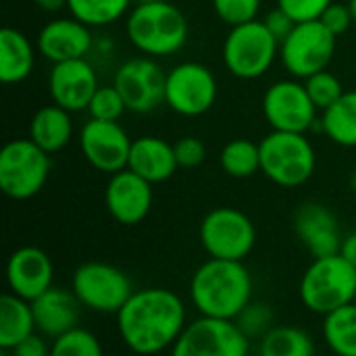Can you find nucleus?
Instances as JSON below:
<instances>
[{"instance_id": "nucleus-26", "label": "nucleus", "mask_w": 356, "mask_h": 356, "mask_svg": "<svg viewBox=\"0 0 356 356\" xmlns=\"http://www.w3.org/2000/svg\"><path fill=\"white\" fill-rule=\"evenodd\" d=\"M321 129L338 146L356 148V90L344 92L330 108L323 111Z\"/></svg>"}, {"instance_id": "nucleus-17", "label": "nucleus", "mask_w": 356, "mask_h": 356, "mask_svg": "<svg viewBox=\"0 0 356 356\" xmlns=\"http://www.w3.org/2000/svg\"><path fill=\"white\" fill-rule=\"evenodd\" d=\"M152 184L131 169L113 173L104 190L106 211L121 225L142 223L152 209Z\"/></svg>"}, {"instance_id": "nucleus-14", "label": "nucleus", "mask_w": 356, "mask_h": 356, "mask_svg": "<svg viewBox=\"0 0 356 356\" xmlns=\"http://www.w3.org/2000/svg\"><path fill=\"white\" fill-rule=\"evenodd\" d=\"M317 111L300 79H280L263 94V115L273 131L307 134L317 123Z\"/></svg>"}, {"instance_id": "nucleus-16", "label": "nucleus", "mask_w": 356, "mask_h": 356, "mask_svg": "<svg viewBox=\"0 0 356 356\" xmlns=\"http://www.w3.org/2000/svg\"><path fill=\"white\" fill-rule=\"evenodd\" d=\"M100 88L96 69L88 58L54 63L48 73V92L54 104L69 113L88 111V104Z\"/></svg>"}, {"instance_id": "nucleus-21", "label": "nucleus", "mask_w": 356, "mask_h": 356, "mask_svg": "<svg viewBox=\"0 0 356 356\" xmlns=\"http://www.w3.org/2000/svg\"><path fill=\"white\" fill-rule=\"evenodd\" d=\"M81 309L83 307L79 305L73 290L58 286H52L42 296L31 300L35 330L50 340H56L58 336L79 327Z\"/></svg>"}, {"instance_id": "nucleus-15", "label": "nucleus", "mask_w": 356, "mask_h": 356, "mask_svg": "<svg viewBox=\"0 0 356 356\" xmlns=\"http://www.w3.org/2000/svg\"><path fill=\"white\" fill-rule=\"evenodd\" d=\"M134 140L119 121L90 119L79 131V148L83 159L100 173H119L127 169Z\"/></svg>"}, {"instance_id": "nucleus-38", "label": "nucleus", "mask_w": 356, "mask_h": 356, "mask_svg": "<svg viewBox=\"0 0 356 356\" xmlns=\"http://www.w3.org/2000/svg\"><path fill=\"white\" fill-rule=\"evenodd\" d=\"M319 21H321L336 38L344 35V33L350 29V25L355 23L348 4H342V2H332V4L327 6V10L321 15Z\"/></svg>"}, {"instance_id": "nucleus-24", "label": "nucleus", "mask_w": 356, "mask_h": 356, "mask_svg": "<svg viewBox=\"0 0 356 356\" xmlns=\"http://www.w3.org/2000/svg\"><path fill=\"white\" fill-rule=\"evenodd\" d=\"M35 46L17 27L0 31V81L15 86L25 81L35 67Z\"/></svg>"}, {"instance_id": "nucleus-11", "label": "nucleus", "mask_w": 356, "mask_h": 356, "mask_svg": "<svg viewBox=\"0 0 356 356\" xmlns=\"http://www.w3.org/2000/svg\"><path fill=\"white\" fill-rule=\"evenodd\" d=\"M250 338L236 321L198 317L186 325L169 356H248Z\"/></svg>"}, {"instance_id": "nucleus-4", "label": "nucleus", "mask_w": 356, "mask_h": 356, "mask_svg": "<svg viewBox=\"0 0 356 356\" xmlns=\"http://www.w3.org/2000/svg\"><path fill=\"white\" fill-rule=\"evenodd\" d=\"M356 292V267L340 252L313 259L298 284L302 305L317 315H330L353 305Z\"/></svg>"}, {"instance_id": "nucleus-42", "label": "nucleus", "mask_w": 356, "mask_h": 356, "mask_svg": "<svg viewBox=\"0 0 356 356\" xmlns=\"http://www.w3.org/2000/svg\"><path fill=\"white\" fill-rule=\"evenodd\" d=\"M44 13H58L67 8V0H33Z\"/></svg>"}, {"instance_id": "nucleus-8", "label": "nucleus", "mask_w": 356, "mask_h": 356, "mask_svg": "<svg viewBox=\"0 0 356 356\" xmlns=\"http://www.w3.org/2000/svg\"><path fill=\"white\" fill-rule=\"evenodd\" d=\"M71 290L83 309L102 315H117L136 292L123 269L100 261L79 265L71 277Z\"/></svg>"}, {"instance_id": "nucleus-45", "label": "nucleus", "mask_w": 356, "mask_h": 356, "mask_svg": "<svg viewBox=\"0 0 356 356\" xmlns=\"http://www.w3.org/2000/svg\"><path fill=\"white\" fill-rule=\"evenodd\" d=\"M353 305H356V292H355V300H353Z\"/></svg>"}, {"instance_id": "nucleus-39", "label": "nucleus", "mask_w": 356, "mask_h": 356, "mask_svg": "<svg viewBox=\"0 0 356 356\" xmlns=\"http://www.w3.org/2000/svg\"><path fill=\"white\" fill-rule=\"evenodd\" d=\"M263 23H265L267 29L277 38L280 44H282V42L292 33V29L296 27V21H294L288 13H284L280 6H275L273 10H269V13L263 17Z\"/></svg>"}, {"instance_id": "nucleus-27", "label": "nucleus", "mask_w": 356, "mask_h": 356, "mask_svg": "<svg viewBox=\"0 0 356 356\" xmlns=\"http://www.w3.org/2000/svg\"><path fill=\"white\" fill-rule=\"evenodd\" d=\"M259 356H315V340L296 325H273L259 340Z\"/></svg>"}, {"instance_id": "nucleus-43", "label": "nucleus", "mask_w": 356, "mask_h": 356, "mask_svg": "<svg viewBox=\"0 0 356 356\" xmlns=\"http://www.w3.org/2000/svg\"><path fill=\"white\" fill-rule=\"evenodd\" d=\"M348 8H350V15H353L356 23V0H348Z\"/></svg>"}, {"instance_id": "nucleus-19", "label": "nucleus", "mask_w": 356, "mask_h": 356, "mask_svg": "<svg viewBox=\"0 0 356 356\" xmlns=\"http://www.w3.org/2000/svg\"><path fill=\"white\" fill-rule=\"evenodd\" d=\"M54 265L52 259L35 246L17 248L6 261V286L8 292L23 298L35 300L54 284Z\"/></svg>"}, {"instance_id": "nucleus-3", "label": "nucleus", "mask_w": 356, "mask_h": 356, "mask_svg": "<svg viewBox=\"0 0 356 356\" xmlns=\"http://www.w3.org/2000/svg\"><path fill=\"white\" fill-rule=\"evenodd\" d=\"M125 35L140 54L163 58L186 46L190 25L179 6L169 0H154L134 4L125 17Z\"/></svg>"}, {"instance_id": "nucleus-9", "label": "nucleus", "mask_w": 356, "mask_h": 356, "mask_svg": "<svg viewBox=\"0 0 356 356\" xmlns=\"http://www.w3.org/2000/svg\"><path fill=\"white\" fill-rule=\"evenodd\" d=\"M198 236L207 254L223 261H244L257 244L252 219L244 211L232 207L209 211L200 221Z\"/></svg>"}, {"instance_id": "nucleus-23", "label": "nucleus", "mask_w": 356, "mask_h": 356, "mask_svg": "<svg viewBox=\"0 0 356 356\" xmlns=\"http://www.w3.org/2000/svg\"><path fill=\"white\" fill-rule=\"evenodd\" d=\"M73 134H75V127H73L71 113L54 102L38 108L27 129V138L35 142L50 156L67 148V144L73 140Z\"/></svg>"}, {"instance_id": "nucleus-1", "label": "nucleus", "mask_w": 356, "mask_h": 356, "mask_svg": "<svg viewBox=\"0 0 356 356\" xmlns=\"http://www.w3.org/2000/svg\"><path fill=\"white\" fill-rule=\"evenodd\" d=\"M188 325L181 296L167 288L136 290L117 313V332L127 350L154 356L171 350Z\"/></svg>"}, {"instance_id": "nucleus-22", "label": "nucleus", "mask_w": 356, "mask_h": 356, "mask_svg": "<svg viewBox=\"0 0 356 356\" xmlns=\"http://www.w3.org/2000/svg\"><path fill=\"white\" fill-rule=\"evenodd\" d=\"M127 169H131L152 186H156L171 179L179 169V165L175 159L173 144L156 136H142L131 144Z\"/></svg>"}, {"instance_id": "nucleus-44", "label": "nucleus", "mask_w": 356, "mask_h": 356, "mask_svg": "<svg viewBox=\"0 0 356 356\" xmlns=\"http://www.w3.org/2000/svg\"><path fill=\"white\" fill-rule=\"evenodd\" d=\"M146 2H154V0H134V4H146Z\"/></svg>"}, {"instance_id": "nucleus-20", "label": "nucleus", "mask_w": 356, "mask_h": 356, "mask_svg": "<svg viewBox=\"0 0 356 356\" xmlns=\"http://www.w3.org/2000/svg\"><path fill=\"white\" fill-rule=\"evenodd\" d=\"M294 232L313 259L338 254L342 234L334 211L321 202H305L294 213Z\"/></svg>"}, {"instance_id": "nucleus-5", "label": "nucleus", "mask_w": 356, "mask_h": 356, "mask_svg": "<svg viewBox=\"0 0 356 356\" xmlns=\"http://www.w3.org/2000/svg\"><path fill=\"white\" fill-rule=\"evenodd\" d=\"M261 171L280 188L305 186L317 169V152L305 134L273 131L261 142Z\"/></svg>"}, {"instance_id": "nucleus-35", "label": "nucleus", "mask_w": 356, "mask_h": 356, "mask_svg": "<svg viewBox=\"0 0 356 356\" xmlns=\"http://www.w3.org/2000/svg\"><path fill=\"white\" fill-rule=\"evenodd\" d=\"M236 323L240 325V330L252 340V338H263L271 327H273V311L267 305L261 302H250L240 317L236 319Z\"/></svg>"}, {"instance_id": "nucleus-29", "label": "nucleus", "mask_w": 356, "mask_h": 356, "mask_svg": "<svg viewBox=\"0 0 356 356\" xmlns=\"http://www.w3.org/2000/svg\"><path fill=\"white\" fill-rule=\"evenodd\" d=\"M134 0H67V10L88 27H106L127 17Z\"/></svg>"}, {"instance_id": "nucleus-13", "label": "nucleus", "mask_w": 356, "mask_h": 356, "mask_svg": "<svg viewBox=\"0 0 356 356\" xmlns=\"http://www.w3.org/2000/svg\"><path fill=\"white\" fill-rule=\"evenodd\" d=\"M113 86L125 100L127 111L136 115H148L165 104L167 73L152 56H134L123 60L117 71Z\"/></svg>"}, {"instance_id": "nucleus-36", "label": "nucleus", "mask_w": 356, "mask_h": 356, "mask_svg": "<svg viewBox=\"0 0 356 356\" xmlns=\"http://www.w3.org/2000/svg\"><path fill=\"white\" fill-rule=\"evenodd\" d=\"M334 0H277V6L288 13L296 23L319 21Z\"/></svg>"}, {"instance_id": "nucleus-28", "label": "nucleus", "mask_w": 356, "mask_h": 356, "mask_svg": "<svg viewBox=\"0 0 356 356\" xmlns=\"http://www.w3.org/2000/svg\"><path fill=\"white\" fill-rule=\"evenodd\" d=\"M323 340L336 356H356V305L323 317Z\"/></svg>"}, {"instance_id": "nucleus-32", "label": "nucleus", "mask_w": 356, "mask_h": 356, "mask_svg": "<svg viewBox=\"0 0 356 356\" xmlns=\"http://www.w3.org/2000/svg\"><path fill=\"white\" fill-rule=\"evenodd\" d=\"M305 88H307V92H309V96H311V100H313V104L319 108V111H325V108H330L336 100H340V96L346 92L344 88H342V81H340V77H336L332 71H319V73H315V75H311V77H307L305 81Z\"/></svg>"}, {"instance_id": "nucleus-30", "label": "nucleus", "mask_w": 356, "mask_h": 356, "mask_svg": "<svg viewBox=\"0 0 356 356\" xmlns=\"http://www.w3.org/2000/svg\"><path fill=\"white\" fill-rule=\"evenodd\" d=\"M221 169L236 179H246L261 171V146L246 138L229 140L219 154Z\"/></svg>"}, {"instance_id": "nucleus-18", "label": "nucleus", "mask_w": 356, "mask_h": 356, "mask_svg": "<svg viewBox=\"0 0 356 356\" xmlns=\"http://www.w3.org/2000/svg\"><path fill=\"white\" fill-rule=\"evenodd\" d=\"M35 48L52 65L65 63V60L86 58L94 48L92 27H88L86 23L77 21L71 15L50 19L38 31Z\"/></svg>"}, {"instance_id": "nucleus-25", "label": "nucleus", "mask_w": 356, "mask_h": 356, "mask_svg": "<svg viewBox=\"0 0 356 356\" xmlns=\"http://www.w3.org/2000/svg\"><path fill=\"white\" fill-rule=\"evenodd\" d=\"M35 332L31 302L6 292L0 298V348L13 350Z\"/></svg>"}, {"instance_id": "nucleus-2", "label": "nucleus", "mask_w": 356, "mask_h": 356, "mask_svg": "<svg viewBox=\"0 0 356 356\" xmlns=\"http://www.w3.org/2000/svg\"><path fill=\"white\" fill-rule=\"evenodd\" d=\"M252 275L244 261H204L190 280V300L200 317L236 321L252 302Z\"/></svg>"}, {"instance_id": "nucleus-7", "label": "nucleus", "mask_w": 356, "mask_h": 356, "mask_svg": "<svg viewBox=\"0 0 356 356\" xmlns=\"http://www.w3.org/2000/svg\"><path fill=\"white\" fill-rule=\"evenodd\" d=\"M52 163L29 138H17L0 150V190L13 200H29L42 192Z\"/></svg>"}, {"instance_id": "nucleus-6", "label": "nucleus", "mask_w": 356, "mask_h": 356, "mask_svg": "<svg viewBox=\"0 0 356 356\" xmlns=\"http://www.w3.org/2000/svg\"><path fill=\"white\" fill-rule=\"evenodd\" d=\"M280 56V42L263 19L236 25L223 40L221 58L225 69L238 79L263 77Z\"/></svg>"}, {"instance_id": "nucleus-40", "label": "nucleus", "mask_w": 356, "mask_h": 356, "mask_svg": "<svg viewBox=\"0 0 356 356\" xmlns=\"http://www.w3.org/2000/svg\"><path fill=\"white\" fill-rule=\"evenodd\" d=\"M50 346L52 344L46 342V336L35 332L29 338H25L19 346H15L10 353L13 356H50Z\"/></svg>"}, {"instance_id": "nucleus-34", "label": "nucleus", "mask_w": 356, "mask_h": 356, "mask_svg": "<svg viewBox=\"0 0 356 356\" xmlns=\"http://www.w3.org/2000/svg\"><path fill=\"white\" fill-rule=\"evenodd\" d=\"M215 15L229 27L257 21L263 0H211Z\"/></svg>"}, {"instance_id": "nucleus-12", "label": "nucleus", "mask_w": 356, "mask_h": 356, "mask_svg": "<svg viewBox=\"0 0 356 356\" xmlns=\"http://www.w3.org/2000/svg\"><path fill=\"white\" fill-rule=\"evenodd\" d=\"M215 73L196 60H186L167 71L165 104L181 117H200L217 102Z\"/></svg>"}, {"instance_id": "nucleus-37", "label": "nucleus", "mask_w": 356, "mask_h": 356, "mask_svg": "<svg viewBox=\"0 0 356 356\" xmlns=\"http://www.w3.org/2000/svg\"><path fill=\"white\" fill-rule=\"evenodd\" d=\"M173 148H175V159H177L179 169H194V167L202 165L207 159L204 142L200 138H194V136L179 138L173 144Z\"/></svg>"}, {"instance_id": "nucleus-41", "label": "nucleus", "mask_w": 356, "mask_h": 356, "mask_svg": "<svg viewBox=\"0 0 356 356\" xmlns=\"http://www.w3.org/2000/svg\"><path fill=\"white\" fill-rule=\"evenodd\" d=\"M340 254H342L353 267H356V232L355 234H350V236H346V238H342Z\"/></svg>"}, {"instance_id": "nucleus-31", "label": "nucleus", "mask_w": 356, "mask_h": 356, "mask_svg": "<svg viewBox=\"0 0 356 356\" xmlns=\"http://www.w3.org/2000/svg\"><path fill=\"white\" fill-rule=\"evenodd\" d=\"M50 344V356H104L100 340L83 327H75Z\"/></svg>"}, {"instance_id": "nucleus-10", "label": "nucleus", "mask_w": 356, "mask_h": 356, "mask_svg": "<svg viewBox=\"0 0 356 356\" xmlns=\"http://www.w3.org/2000/svg\"><path fill=\"white\" fill-rule=\"evenodd\" d=\"M336 40L321 21L296 23L292 33L280 44V60L294 79L305 81L330 67L336 54Z\"/></svg>"}, {"instance_id": "nucleus-33", "label": "nucleus", "mask_w": 356, "mask_h": 356, "mask_svg": "<svg viewBox=\"0 0 356 356\" xmlns=\"http://www.w3.org/2000/svg\"><path fill=\"white\" fill-rule=\"evenodd\" d=\"M125 111V100L115 86H100L88 104L90 119L98 121H119Z\"/></svg>"}]
</instances>
